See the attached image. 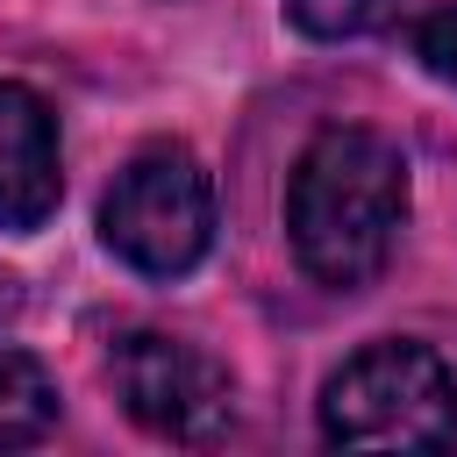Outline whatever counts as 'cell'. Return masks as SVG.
I'll return each instance as SVG.
<instances>
[{"mask_svg":"<svg viewBox=\"0 0 457 457\" xmlns=\"http://www.w3.org/2000/svg\"><path fill=\"white\" fill-rule=\"evenodd\" d=\"M407 228V157L378 129H321L286 179V236L314 286L357 293L386 271Z\"/></svg>","mask_w":457,"mask_h":457,"instance_id":"cell-1","label":"cell"},{"mask_svg":"<svg viewBox=\"0 0 457 457\" xmlns=\"http://www.w3.org/2000/svg\"><path fill=\"white\" fill-rule=\"evenodd\" d=\"M321 436L336 450H457V371L414 336L364 343L321 386Z\"/></svg>","mask_w":457,"mask_h":457,"instance_id":"cell-2","label":"cell"},{"mask_svg":"<svg viewBox=\"0 0 457 457\" xmlns=\"http://www.w3.org/2000/svg\"><path fill=\"white\" fill-rule=\"evenodd\" d=\"M107 250L143 278H186L214 243V179L186 143H143L107 200H100Z\"/></svg>","mask_w":457,"mask_h":457,"instance_id":"cell-3","label":"cell"},{"mask_svg":"<svg viewBox=\"0 0 457 457\" xmlns=\"http://www.w3.org/2000/svg\"><path fill=\"white\" fill-rule=\"evenodd\" d=\"M107 378H114V400L129 407V421L164 443H214L236 421L228 371L186 336H164V328L121 336L107 357Z\"/></svg>","mask_w":457,"mask_h":457,"instance_id":"cell-4","label":"cell"},{"mask_svg":"<svg viewBox=\"0 0 457 457\" xmlns=\"http://www.w3.org/2000/svg\"><path fill=\"white\" fill-rule=\"evenodd\" d=\"M64 200V150H57V114L36 86L0 79V228L29 236L57 214Z\"/></svg>","mask_w":457,"mask_h":457,"instance_id":"cell-5","label":"cell"},{"mask_svg":"<svg viewBox=\"0 0 457 457\" xmlns=\"http://www.w3.org/2000/svg\"><path fill=\"white\" fill-rule=\"evenodd\" d=\"M57 428V386L29 350H0V450H29Z\"/></svg>","mask_w":457,"mask_h":457,"instance_id":"cell-6","label":"cell"},{"mask_svg":"<svg viewBox=\"0 0 457 457\" xmlns=\"http://www.w3.org/2000/svg\"><path fill=\"white\" fill-rule=\"evenodd\" d=\"M414 0H286V21L314 43H357V36H386L407 29Z\"/></svg>","mask_w":457,"mask_h":457,"instance_id":"cell-7","label":"cell"},{"mask_svg":"<svg viewBox=\"0 0 457 457\" xmlns=\"http://www.w3.org/2000/svg\"><path fill=\"white\" fill-rule=\"evenodd\" d=\"M407 50H414V64H421L428 79L457 86V0L407 14Z\"/></svg>","mask_w":457,"mask_h":457,"instance_id":"cell-8","label":"cell"}]
</instances>
